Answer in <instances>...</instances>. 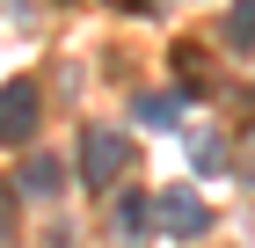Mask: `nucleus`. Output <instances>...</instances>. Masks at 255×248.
Segmentation results:
<instances>
[{"label":"nucleus","instance_id":"obj_2","mask_svg":"<svg viewBox=\"0 0 255 248\" xmlns=\"http://www.w3.org/2000/svg\"><path fill=\"white\" fill-rule=\"evenodd\" d=\"M37 80H7L0 88V146H29V132H37Z\"/></svg>","mask_w":255,"mask_h":248},{"label":"nucleus","instance_id":"obj_6","mask_svg":"<svg viewBox=\"0 0 255 248\" xmlns=\"http://www.w3.org/2000/svg\"><path fill=\"white\" fill-rule=\"evenodd\" d=\"M182 117V95H138V124H153V132H175Z\"/></svg>","mask_w":255,"mask_h":248},{"label":"nucleus","instance_id":"obj_9","mask_svg":"<svg viewBox=\"0 0 255 248\" xmlns=\"http://www.w3.org/2000/svg\"><path fill=\"white\" fill-rule=\"evenodd\" d=\"M124 7H138V0H124Z\"/></svg>","mask_w":255,"mask_h":248},{"label":"nucleus","instance_id":"obj_5","mask_svg":"<svg viewBox=\"0 0 255 248\" xmlns=\"http://www.w3.org/2000/svg\"><path fill=\"white\" fill-rule=\"evenodd\" d=\"M146 219H153V212L138 205V197H117V212H110V227H117V241H124V248L146 241Z\"/></svg>","mask_w":255,"mask_h":248},{"label":"nucleus","instance_id":"obj_7","mask_svg":"<svg viewBox=\"0 0 255 248\" xmlns=\"http://www.w3.org/2000/svg\"><path fill=\"white\" fill-rule=\"evenodd\" d=\"M226 44H241V51L255 44V0H234L226 7Z\"/></svg>","mask_w":255,"mask_h":248},{"label":"nucleus","instance_id":"obj_1","mask_svg":"<svg viewBox=\"0 0 255 248\" xmlns=\"http://www.w3.org/2000/svg\"><path fill=\"white\" fill-rule=\"evenodd\" d=\"M124 161H131V153H124V139L110 132V124H88V139H80V175H88L95 190H110V183H117Z\"/></svg>","mask_w":255,"mask_h":248},{"label":"nucleus","instance_id":"obj_3","mask_svg":"<svg viewBox=\"0 0 255 248\" xmlns=\"http://www.w3.org/2000/svg\"><path fill=\"white\" fill-rule=\"evenodd\" d=\"M153 219H160L168 234H204V227H212V212H204V197H197V190H182V183H175V190H160Z\"/></svg>","mask_w":255,"mask_h":248},{"label":"nucleus","instance_id":"obj_8","mask_svg":"<svg viewBox=\"0 0 255 248\" xmlns=\"http://www.w3.org/2000/svg\"><path fill=\"white\" fill-rule=\"evenodd\" d=\"M7 227H15V190L0 183V241H7Z\"/></svg>","mask_w":255,"mask_h":248},{"label":"nucleus","instance_id":"obj_4","mask_svg":"<svg viewBox=\"0 0 255 248\" xmlns=\"http://www.w3.org/2000/svg\"><path fill=\"white\" fill-rule=\"evenodd\" d=\"M15 190L51 197V190H59V161H51V153H29V161H22V175H15Z\"/></svg>","mask_w":255,"mask_h":248}]
</instances>
